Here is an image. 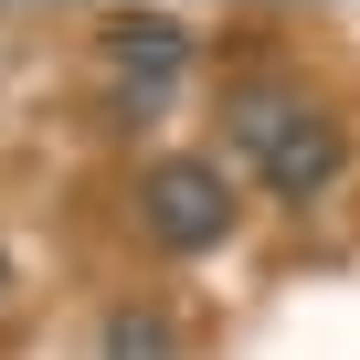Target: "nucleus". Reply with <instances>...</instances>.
Segmentation results:
<instances>
[{"label": "nucleus", "mask_w": 360, "mask_h": 360, "mask_svg": "<svg viewBox=\"0 0 360 360\" xmlns=\"http://www.w3.org/2000/svg\"><path fill=\"white\" fill-rule=\"evenodd\" d=\"M233 148L265 169L276 202H318L328 180H339V159H349L339 117H318L307 96H276V85H244L233 96Z\"/></svg>", "instance_id": "1"}, {"label": "nucleus", "mask_w": 360, "mask_h": 360, "mask_svg": "<svg viewBox=\"0 0 360 360\" xmlns=\"http://www.w3.org/2000/svg\"><path fill=\"white\" fill-rule=\"evenodd\" d=\"M138 223H148L169 255L223 244V223H233V180H223V159H159V169L138 180Z\"/></svg>", "instance_id": "2"}, {"label": "nucleus", "mask_w": 360, "mask_h": 360, "mask_svg": "<svg viewBox=\"0 0 360 360\" xmlns=\"http://www.w3.org/2000/svg\"><path fill=\"white\" fill-rule=\"evenodd\" d=\"M106 64H117L127 106H159V96H169V75L191 64V32H180L169 11H117V22H106Z\"/></svg>", "instance_id": "3"}, {"label": "nucleus", "mask_w": 360, "mask_h": 360, "mask_svg": "<svg viewBox=\"0 0 360 360\" xmlns=\"http://www.w3.org/2000/svg\"><path fill=\"white\" fill-rule=\"evenodd\" d=\"M106 360H169V318L117 307V318H106Z\"/></svg>", "instance_id": "4"}, {"label": "nucleus", "mask_w": 360, "mask_h": 360, "mask_svg": "<svg viewBox=\"0 0 360 360\" xmlns=\"http://www.w3.org/2000/svg\"><path fill=\"white\" fill-rule=\"evenodd\" d=\"M0 297H11V265H0Z\"/></svg>", "instance_id": "5"}]
</instances>
